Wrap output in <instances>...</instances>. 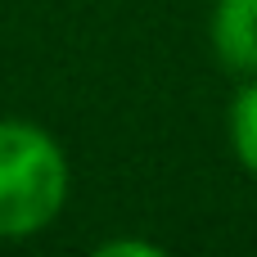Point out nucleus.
Segmentation results:
<instances>
[{
	"label": "nucleus",
	"mask_w": 257,
	"mask_h": 257,
	"mask_svg": "<svg viewBox=\"0 0 257 257\" xmlns=\"http://www.w3.org/2000/svg\"><path fill=\"white\" fill-rule=\"evenodd\" d=\"M226 131H230V149H235L239 167L248 176H257V77H248L239 86V95L230 99Z\"/></svg>",
	"instance_id": "nucleus-3"
},
{
	"label": "nucleus",
	"mask_w": 257,
	"mask_h": 257,
	"mask_svg": "<svg viewBox=\"0 0 257 257\" xmlns=\"http://www.w3.org/2000/svg\"><path fill=\"white\" fill-rule=\"evenodd\" d=\"M208 45L221 68L257 77V0H212Z\"/></svg>",
	"instance_id": "nucleus-2"
},
{
	"label": "nucleus",
	"mask_w": 257,
	"mask_h": 257,
	"mask_svg": "<svg viewBox=\"0 0 257 257\" xmlns=\"http://www.w3.org/2000/svg\"><path fill=\"white\" fill-rule=\"evenodd\" d=\"M72 194L63 145L27 122L0 117V239H27L59 221Z\"/></svg>",
	"instance_id": "nucleus-1"
},
{
	"label": "nucleus",
	"mask_w": 257,
	"mask_h": 257,
	"mask_svg": "<svg viewBox=\"0 0 257 257\" xmlns=\"http://www.w3.org/2000/svg\"><path fill=\"white\" fill-rule=\"evenodd\" d=\"M95 253L99 257H163V244H149V239H108Z\"/></svg>",
	"instance_id": "nucleus-4"
}]
</instances>
